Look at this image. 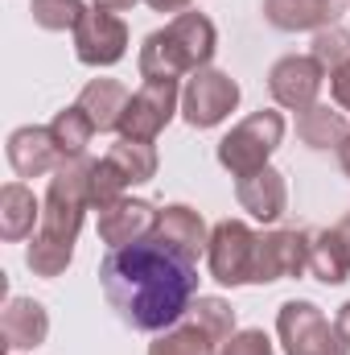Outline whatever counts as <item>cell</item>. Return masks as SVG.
Returning a JSON list of instances; mask_svg holds the SVG:
<instances>
[{"mask_svg": "<svg viewBox=\"0 0 350 355\" xmlns=\"http://www.w3.org/2000/svg\"><path fill=\"white\" fill-rule=\"evenodd\" d=\"M99 285L124 327L161 335L190 314L198 297V265L161 240H140L128 248H107Z\"/></svg>", "mask_w": 350, "mask_h": 355, "instance_id": "1", "label": "cell"}, {"mask_svg": "<svg viewBox=\"0 0 350 355\" xmlns=\"http://www.w3.org/2000/svg\"><path fill=\"white\" fill-rule=\"evenodd\" d=\"M91 166L95 162H87V157L62 162L50 178V190L42 202V223H37L33 244L25 252V265L37 277L54 281L75 261V240H79L83 215L91 211Z\"/></svg>", "mask_w": 350, "mask_h": 355, "instance_id": "2", "label": "cell"}, {"mask_svg": "<svg viewBox=\"0 0 350 355\" xmlns=\"http://www.w3.org/2000/svg\"><path fill=\"white\" fill-rule=\"evenodd\" d=\"M280 141H284V116L272 107H260L219 141V166L235 182L248 174H260L268 157L280 149Z\"/></svg>", "mask_w": 350, "mask_h": 355, "instance_id": "3", "label": "cell"}, {"mask_svg": "<svg viewBox=\"0 0 350 355\" xmlns=\"http://www.w3.org/2000/svg\"><path fill=\"white\" fill-rule=\"evenodd\" d=\"M276 335L284 355H350V343L342 339L338 322L322 314L317 302L293 297L276 314Z\"/></svg>", "mask_w": 350, "mask_h": 355, "instance_id": "4", "label": "cell"}, {"mask_svg": "<svg viewBox=\"0 0 350 355\" xmlns=\"http://www.w3.org/2000/svg\"><path fill=\"white\" fill-rule=\"evenodd\" d=\"M177 112H181L177 79H145L140 87L132 91L128 107H124L120 137L124 141H157Z\"/></svg>", "mask_w": 350, "mask_h": 355, "instance_id": "5", "label": "cell"}, {"mask_svg": "<svg viewBox=\"0 0 350 355\" xmlns=\"http://www.w3.org/2000/svg\"><path fill=\"white\" fill-rule=\"evenodd\" d=\"M239 107V83L227 71L202 67L181 87V116L190 128H214Z\"/></svg>", "mask_w": 350, "mask_h": 355, "instance_id": "6", "label": "cell"}, {"mask_svg": "<svg viewBox=\"0 0 350 355\" xmlns=\"http://www.w3.org/2000/svg\"><path fill=\"white\" fill-rule=\"evenodd\" d=\"M256 232L243 219H223L210 227L206 244V265L219 285H252V261H256Z\"/></svg>", "mask_w": 350, "mask_h": 355, "instance_id": "7", "label": "cell"}, {"mask_svg": "<svg viewBox=\"0 0 350 355\" xmlns=\"http://www.w3.org/2000/svg\"><path fill=\"white\" fill-rule=\"evenodd\" d=\"M75 54L83 67H116L128 54V25L120 12L87 8L83 21L75 25Z\"/></svg>", "mask_w": 350, "mask_h": 355, "instance_id": "8", "label": "cell"}, {"mask_svg": "<svg viewBox=\"0 0 350 355\" xmlns=\"http://www.w3.org/2000/svg\"><path fill=\"white\" fill-rule=\"evenodd\" d=\"M322 83H326V67L313 58V54H288L280 58L272 71H268V91L280 107L288 112H305L317 103L322 95Z\"/></svg>", "mask_w": 350, "mask_h": 355, "instance_id": "9", "label": "cell"}, {"mask_svg": "<svg viewBox=\"0 0 350 355\" xmlns=\"http://www.w3.org/2000/svg\"><path fill=\"white\" fill-rule=\"evenodd\" d=\"M309 265V232H268L256 240L252 285H272L284 277H301Z\"/></svg>", "mask_w": 350, "mask_h": 355, "instance_id": "10", "label": "cell"}, {"mask_svg": "<svg viewBox=\"0 0 350 355\" xmlns=\"http://www.w3.org/2000/svg\"><path fill=\"white\" fill-rule=\"evenodd\" d=\"M157 207L145 202V198H116L111 207L99 211V240L107 248H128V244H140V240H153L157 232Z\"/></svg>", "mask_w": 350, "mask_h": 355, "instance_id": "11", "label": "cell"}, {"mask_svg": "<svg viewBox=\"0 0 350 355\" xmlns=\"http://www.w3.org/2000/svg\"><path fill=\"white\" fill-rule=\"evenodd\" d=\"M8 166L17 178H42V174H54L62 166V153L54 145V132L50 124H25L8 137Z\"/></svg>", "mask_w": 350, "mask_h": 355, "instance_id": "12", "label": "cell"}, {"mask_svg": "<svg viewBox=\"0 0 350 355\" xmlns=\"http://www.w3.org/2000/svg\"><path fill=\"white\" fill-rule=\"evenodd\" d=\"M46 335H50V314H46V306L42 302H33V297H8V306H4V314H0V347L12 355V352H33V347H42L46 343Z\"/></svg>", "mask_w": 350, "mask_h": 355, "instance_id": "13", "label": "cell"}, {"mask_svg": "<svg viewBox=\"0 0 350 355\" xmlns=\"http://www.w3.org/2000/svg\"><path fill=\"white\" fill-rule=\"evenodd\" d=\"M350 0H264V21L284 33H317L334 25Z\"/></svg>", "mask_w": 350, "mask_h": 355, "instance_id": "14", "label": "cell"}, {"mask_svg": "<svg viewBox=\"0 0 350 355\" xmlns=\"http://www.w3.org/2000/svg\"><path fill=\"white\" fill-rule=\"evenodd\" d=\"M153 240H161L165 248H174V252H181L185 261L198 265V257H202L206 244H210V232H206V219H202L194 207L174 202V207H165V211L157 215V232H153Z\"/></svg>", "mask_w": 350, "mask_h": 355, "instance_id": "15", "label": "cell"}, {"mask_svg": "<svg viewBox=\"0 0 350 355\" xmlns=\"http://www.w3.org/2000/svg\"><path fill=\"white\" fill-rule=\"evenodd\" d=\"M235 198H239V207H243L252 219L276 223V219L284 215V207H288V182H284L280 170L264 166L260 174H248V178L235 182Z\"/></svg>", "mask_w": 350, "mask_h": 355, "instance_id": "16", "label": "cell"}, {"mask_svg": "<svg viewBox=\"0 0 350 355\" xmlns=\"http://www.w3.org/2000/svg\"><path fill=\"white\" fill-rule=\"evenodd\" d=\"M136 67H140V79H181V75H194V67H190V58H185V50H181V42L174 37L169 25L145 37Z\"/></svg>", "mask_w": 350, "mask_h": 355, "instance_id": "17", "label": "cell"}, {"mask_svg": "<svg viewBox=\"0 0 350 355\" xmlns=\"http://www.w3.org/2000/svg\"><path fill=\"white\" fill-rule=\"evenodd\" d=\"M37 223H42V202L33 198V190L25 182H8L0 190V236L17 244V240H29Z\"/></svg>", "mask_w": 350, "mask_h": 355, "instance_id": "18", "label": "cell"}, {"mask_svg": "<svg viewBox=\"0 0 350 355\" xmlns=\"http://www.w3.org/2000/svg\"><path fill=\"white\" fill-rule=\"evenodd\" d=\"M128 87L120 79H91L83 95H79V107L91 116L95 132H120V120H124V107H128Z\"/></svg>", "mask_w": 350, "mask_h": 355, "instance_id": "19", "label": "cell"}, {"mask_svg": "<svg viewBox=\"0 0 350 355\" xmlns=\"http://www.w3.org/2000/svg\"><path fill=\"white\" fill-rule=\"evenodd\" d=\"M297 137L309 145V149H342V141L350 137L347 116L330 103H313L297 116Z\"/></svg>", "mask_w": 350, "mask_h": 355, "instance_id": "20", "label": "cell"}, {"mask_svg": "<svg viewBox=\"0 0 350 355\" xmlns=\"http://www.w3.org/2000/svg\"><path fill=\"white\" fill-rule=\"evenodd\" d=\"M305 272L313 281H322V285H342L350 277V257L334 227L309 232V265H305Z\"/></svg>", "mask_w": 350, "mask_h": 355, "instance_id": "21", "label": "cell"}, {"mask_svg": "<svg viewBox=\"0 0 350 355\" xmlns=\"http://www.w3.org/2000/svg\"><path fill=\"white\" fill-rule=\"evenodd\" d=\"M169 29L181 42V50H185V58H190L194 71L210 67V58L219 50V29H214L210 17H202V12H177L174 21H169Z\"/></svg>", "mask_w": 350, "mask_h": 355, "instance_id": "22", "label": "cell"}, {"mask_svg": "<svg viewBox=\"0 0 350 355\" xmlns=\"http://www.w3.org/2000/svg\"><path fill=\"white\" fill-rule=\"evenodd\" d=\"M50 132H54V145H58L62 162H79V157H87L95 124H91V116L79 103H71V107H62V112L50 120Z\"/></svg>", "mask_w": 350, "mask_h": 355, "instance_id": "23", "label": "cell"}, {"mask_svg": "<svg viewBox=\"0 0 350 355\" xmlns=\"http://www.w3.org/2000/svg\"><path fill=\"white\" fill-rule=\"evenodd\" d=\"M107 162L120 170V174L128 178V186H140V182H153L157 178V149H153V141H116L111 149H107Z\"/></svg>", "mask_w": 350, "mask_h": 355, "instance_id": "24", "label": "cell"}, {"mask_svg": "<svg viewBox=\"0 0 350 355\" xmlns=\"http://www.w3.org/2000/svg\"><path fill=\"white\" fill-rule=\"evenodd\" d=\"M185 318H190L194 327H202V331L210 335L214 347H223V343L235 335V310H231V302H223V297H206V293H198Z\"/></svg>", "mask_w": 350, "mask_h": 355, "instance_id": "25", "label": "cell"}, {"mask_svg": "<svg viewBox=\"0 0 350 355\" xmlns=\"http://www.w3.org/2000/svg\"><path fill=\"white\" fill-rule=\"evenodd\" d=\"M219 347L210 343V335L202 327H194L190 318L177 322L169 331H161L153 343H149V355H214Z\"/></svg>", "mask_w": 350, "mask_h": 355, "instance_id": "26", "label": "cell"}, {"mask_svg": "<svg viewBox=\"0 0 350 355\" xmlns=\"http://www.w3.org/2000/svg\"><path fill=\"white\" fill-rule=\"evenodd\" d=\"M29 12H33V21H37L42 29L62 33V29H75V25L83 21L87 4H83V0H29Z\"/></svg>", "mask_w": 350, "mask_h": 355, "instance_id": "27", "label": "cell"}, {"mask_svg": "<svg viewBox=\"0 0 350 355\" xmlns=\"http://www.w3.org/2000/svg\"><path fill=\"white\" fill-rule=\"evenodd\" d=\"M124 190H128V178L120 174L107 157H99V162L91 166V211L111 207L116 198H124Z\"/></svg>", "mask_w": 350, "mask_h": 355, "instance_id": "28", "label": "cell"}, {"mask_svg": "<svg viewBox=\"0 0 350 355\" xmlns=\"http://www.w3.org/2000/svg\"><path fill=\"white\" fill-rule=\"evenodd\" d=\"M313 58L334 75L338 67H347L350 62V33L342 25H326V29H317L313 33Z\"/></svg>", "mask_w": 350, "mask_h": 355, "instance_id": "29", "label": "cell"}, {"mask_svg": "<svg viewBox=\"0 0 350 355\" xmlns=\"http://www.w3.org/2000/svg\"><path fill=\"white\" fill-rule=\"evenodd\" d=\"M214 355H276V352H272V339L264 331L248 327V331H235Z\"/></svg>", "mask_w": 350, "mask_h": 355, "instance_id": "30", "label": "cell"}, {"mask_svg": "<svg viewBox=\"0 0 350 355\" xmlns=\"http://www.w3.org/2000/svg\"><path fill=\"white\" fill-rule=\"evenodd\" d=\"M330 95H334V103H338L342 112H350V62L330 75Z\"/></svg>", "mask_w": 350, "mask_h": 355, "instance_id": "31", "label": "cell"}, {"mask_svg": "<svg viewBox=\"0 0 350 355\" xmlns=\"http://www.w3.org/2000/svg\"><path fill=\"white\" fill-rule=\"evenodd\" d=\"M145 4H149V8H153V12H190V0H145Z\"/></svg>", "mask_w": 350, "mask_h": 355, "instance_id": "32", "label": "cell"}, {"mask_svg": "<svg viewBox=\"0 0 350 355\" xmlns=\"http://www.w3.org/2000/svg\"><path fill=\"white\" fill-rule=\"evenodd\" d=\"M132 4H140V0H95V8H103V12H132Z\"/></svg>", "mask_w": 350, "mask_h": 355, "instance_id": "33", "label": "cell"}, {"mask_svg": "<svg viewBox=\"0 0 350 355\" xmlns=\"http://www.w3.org/2000/svg\"><path fill=\"white\" fill-rule=\"evenodd\" d=\"M334 322H338V331H342V339L350 343V302L342 306V310H338V318H334Z\"/></svg>", "mask_w": 350, "mask_h": 355, "instance_id": "34", "label": "cell"}, {"mask_svg": "<svg viewBox=\"0 0 350 355\" xmlns=\"http://www.w3.org/2000/svg\"><path fill=\"white\" fill-rule=\"evenodd\" d=\"M334 232H338V240H342V248H347V257H350V215L338 219V227H334Z\"/></svg>", "mask_w": 350, "mask_h": 355, "instance_id": "35", "label": "cell"}, {"mask_svg": "<svg viewBox=\"0 0 350 355\" xmlns=\"http://www.w3.org/2000/svg\"><path fill=\"white\" fill-rule=\"evenodd\" d=\"M338 166H342V174L350 178V137L342 141V149H338Z\"/></svg>", "mask_w": 350, "mask_h": 355, "instance_id": "36", "label": "cell"}]
</instances>
